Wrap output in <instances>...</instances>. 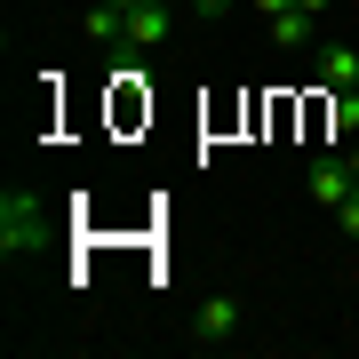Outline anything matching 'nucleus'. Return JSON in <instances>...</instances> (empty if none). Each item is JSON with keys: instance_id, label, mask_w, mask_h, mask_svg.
<instances>
[{"instance_id": "f257e3e1", "label": "nucleus", "mask_w": 359, "mask_h": 359, "mask_svg": "<svg viewBox=\"0 0 359 359\" xmlns=\"http://www.w3.org/2000/svg\"><path fill=\"white\" fill-rule=\"evenodd\" d=\"M40 231H48V200L40 192H25V184H8V192H0V248H32Z\"/></svg>"}, {"instance_id": "f03ea898", "label": "nucleus", "mask_w": 359, "mask_h": 359, "mask_svg": "<svg viewBox=\"0 0 359 359\" xmlns=\"http://www.w3.org/2000/svg\"><path fill=\"white\" fill-rule=\"evenodd\" d=\"M304 192L320 200V208H344V200L359 192V168H351V152H344V160H335V152H320V160L304 168Z\"/></svg>"}, {"instance_id": "7ed1b4c3", "label": "nucleus", "mask_w": 359, "mask_h": 359, "mask_svg": "<svg viewBox=\"0 0 359 359\" xmlns=\"http://www.w3.org/2000/svg\"><path fill=\"white\" fill-rule=\"evenodd\" d=\"M192 335L200 344H231V335H240V295H208L192 311Z\"/></svg>"}, {"instance_id": "20e7f679", "label": "nucleus", "mask_w": 359, "mask_h": 359, "mask_svg": "<svg viewBox=\"0 0 359 359\" xmlns=\"http://www.w3.org/2000/svg\"><path fill=\"white\" fill-rule=\"evenodd\" d=\"M168 32H176V8H168V0H144V8H128V48H160Z\"/></svg>"}, {"instance_id": "39448f33", "label": "nucleus", "mask_w": 359, "mask_h": 359, "mask_svg": "<svg viewBox=\"0 0 359 359\" xmlns=\"http://www.w3.org/2000/svg\"><path fill=\"white\" fill-rule=\"evenodd\" d=\"M80 32H88V40H128V8H112V0H96V8L80 16Z\"/></svg>"}, {"instance_id": "423d86ee", "label": "nucleus", "mask_w": 359, "mask_h": 359, "mask_svg": "<svg viewBox=\"0 0 359 359\" xmlns=\"http://www.w3.org/2000/svg\"><path fill=\"white\" fill-rule=\"evenodd\" d=\"M327 128L335 136H359V88H335L327 96Z\"/></svg>"}, {"instance_id": "0eeeda50", "label": "nucleus", "mask_w": 359, "mask_h": 359, "mask_svg": "<svg viewBox=\"0 0 359 359\" xmlns=\"http://www.w3.org/2000/svg\"><path fill=\"white\" fill-rule=\"evenodd\" d=\"M335 231H344V240H359V192H351L344 208H335Z\"/></svg>"}, {"instance_id": "6e6552de", "label": "nucleus", "mask_w": 359, "mask_h": 359, "mask_svg": "<svg viewBox=\"0 0 359 359\" xmlns=\"http://www.w3.org/2000/svg\"><path fill=\"white\" fill-rule=\"evenodd\" d=\"M192 8H200V16H224V8H231V0H192Z\"/></svg>"}, {"instance_id": "1a4fd4ad", "label": "nucleus", "mask_w": 359, "mask_h": 359, "mask_svg": "<svg viewBox=\"0 0 359 359\" xmlns=\"http://www.w3.org/2000/svg\"><path fill=\"white\" fill-rule=\"evenodd\" d=\"M327 8H335V0H304V16H327Z\"/></svg>"}, {"instance_id": "9d476101", "label": "nucleus", "mask_w": 359, "mask_h": 359, "mask_svg": "<svg viewBox=\"0 0 359 359\" xmlns=\"http://www.w3.org/2000/svg\"><path fill=\"white\" fill-rule=\"evenodd\" d=\"M112 8H144V0H112Z\"/></svg>"}, {"instance_id": "9b49d317", "label": "nucleus", "mask_w": 359, "mask_h": 359, "mask_svg": "<svg viewBox=\"0 0 359 359\" xmlns=\"http://www.w3.org/2000/svg\"><path fill=\"white\" fill-rule=\"evenodd\" d=\"M168 8H176V0H168Z\"/></svg>"}]
</instances>
